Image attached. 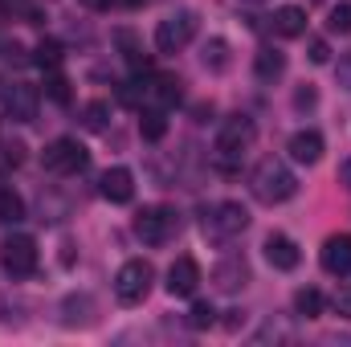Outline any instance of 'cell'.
<instances>
[{
  "label": "cell",
  "mask_w": 351,
  "mask_h": 347,
  "mask_svg": "<svg viewBox=\"0 0 351 347\" xmlns=\"http://www.w3.org/2000/svg\"><path fill=\"white\" fill-rule=\"evenodd\" d=\"M254 139H258L254 119H245V115L225 119V123H221V131H217V143H213V168H217V172H225V176L241 172L245 152L254 147Z\"/></svg>",
  "instance_id": "obj_1"
},
{
  "label": "cell",
  "mask_w": 351,
  "mask_h": 347,
  "mask_svg": "<svg viewBox=\"0 0 351 347\" xmlns=\"http://www.w3.org/2000/svg\"><path fill=\"white\" fill-rule=\"evenodd\" d=\"M250 188H254V196L262 204H286L298 192V180H294V172L278 156H265V160H258V168L250 172Z\"/></svg>",
  "instance_id": "obj_2"
},
{
  "label": "cell",
  "mask_w": 351,
  "mask_h": 347,
  "mask_svg": "<svg viewBox=\"0 0 351 347\" xmlns=\"http://www.w3.org/2000/svg\"><path fill=\"white\" fill-rule=\"evenodd\" d=\"M152 282H156L152 261H143V258L123 261L119 274H114V298H119L123 307H139V302L152 294Z\"/></svg>",
  "instance_id": "obj_3"
},
{
  "label": "cell",
  "mask_w": 351,
  "mask_h": 347,
  "mask_svg": "<svg viewBox=\"0 0 351 347\" xmlns=\"http://www.w3.org/2000/svg\"><path fill=\"white\" fill-rule=\"evenodd\" d=\"M196 29H200V16H196L192 8H176V12H168V16L156 25V49H160V53H180V49H188L192 37H196Z\"/></svg>",
  "instance_id": "obj_4"
},
{
  "label": "cell",
  "mask_w": 351,
  "mask_h": 347,
  "mask_svg": "<svg viewBox=\"0 0 351 347\" xmlns=\"http://www.w3.org/2000/svg\"><path fill=\"white\" fill-rule=\"evenodd\" d=\"M245 229H250V208L241 200H221V204H213L204 213V233L213 241H233Z\"/></svg>",
  "instance_id": "obj_5"
},
{
  "label": "cell",
  "mask_w": 351,
  "mask_h": 347,
  "mask_svg": "<svg viewBox=\"0 0 351 347\" xmlns=\"http://www.w3.org/2000/svg\"><path fill=\"white\" fill-rule=\"evenodd\" d=\"M135 233L143 246H168L176 233H180V213L168 204H147L139 217H135Z\"/></svg>",
  "instance_id": "obj_6"
},
{
  "label": "cell",
  "mask_w": 351,
  "mask_h": 347,
  "mask_svg": "<svg viewBox=\"0 0 351 347\" xmlns=\"http://www.w3.org/2000/svg\"><path fill=\"white\" fill-rule=\"evenodd\" d=\"M86 164H90V152L78 139H70V135L53 139V143L41 152V168L53 172V176H74V172H82Z\"/></svg>",
  "instance_id": "obj_7"
},
{
  "label": "cell",
  "mask_w": 351,
  "mask_h": 347,
  "mask_svg": "<svg viewBox=\"0 0 351 347\" xmlns=\"http://www.w3.org/2000/svg\"><path fill=\"white\" fill-rule=\"evenodd\" d=\"M0 265L8 278H29L37 270V241L29 233H8L0 241Z\"/></svg>",
  "instance_id": "obj_8"
},
{
  "label": "cell",
  "mask_w": 351,
  "mask_h": 347,
  "mask_svg": "<svg viewBox=\"0 0 351 347\" xmlns=\"http://www.w3.org/2000/svg\"><path fill=\"white\" fill-rule=\"evenodd\" d=\"M0 102H4V115L12 123H33L37 119V106H41V90L29 86V82H0Z\"/></svg>",
  "instance_id": "obj_9"
},
{
  "label": "cell",
  "mask_w": 351,
  "mask_h": 347,
  "mask_svg": "<svg viewBox=\"0 0 351 347\" xmlns=\"http://www.w3.org/2000/svg\"><path fill=\"white\" fill-rule=\"evenodd\" d=\"M245 282H250V261L241 258V254H225L213 265V286L217 290L237 294V290H245Z\"/></svg>",
  "instance_id": "obj_10"
},
{
  "label": "cell",
  "mask_w": 351,
  "mask_h": 347,
  "mask_svg": "<svg viewBox=\"0 0 351 347\" xmlns=\"http://www.w3.org/2000/svg\"><path fill=\"white\" fill-rule=\"evenodd\" d=\"M319 261H323V270L335 274V278L351 274V233H331V237L323 241V250H319Z\"/></svg>",
  "instance_id": "obj_11"
},
{
  "label": "cell",
  "mask_w": 351,
  "mask_h": 347,
  "mask_svg": "<svg viewBox=\"0 0 351 347\" xmlns=\"http://www.w3.org/2000/svg\"><path fill=\"white\" fill-rule=\"evenodd\" d=\"M98 192L110 204H131L135 200V176H131V168H106L102 180H98Z\"/></svg>",
  "instance_id": "obj_12"
},
{
  "label": "cell",
  "mask_w": 351,
  "mask_h": 347,
  "mask_svg": "<svg viewBox=\"0 0 351 347\" xmlns=\"http://www.w3.org/2000/svg\"><path fill=\"white\" fill-rule=\"evenodd\" d=\"M262 250H265V261H269L274 270H282V274L298 270V261H302V250H298L294 237H286V233H269Z\"/></svg>",
  "instance_id": "obj_13"
},
{
  "label": "cell",
  "mask_w": 351,
  "mask_h": 347,
  "mask_svg": "<svg viewBox=\"0 0 351 347\" xmlns=\"http://www.w3.org/2000/svg\"><path fill=\"white\" fill-rule=\"evenodd\" d=\"M200 286V265L196 258H176L172 270H168V294L172 298H192Z\"/></svg>",
  "instance_id": "obj_14"
},
{
  "label": "cell",
  "mask_w": 351,
  "mask_h": 347,
  "mask_svg": "<svg viewBox=\"0 0 351 347\" xmlns=\"http://www.w3.org/2000/svg\"><path fill=\"white\" fill-rule=\"evenodd\" d=\"M286 152H290V160L294 164H319L323 160V135L319 131H294L290 135V143H286Z\"/></svg>",
  "instance_id": "obj_15"
},
{
  "label": "cell",
  "mask_w": 351,
  "mask_h": 347,
  "mask_svg": "<svg viewBox=\"0 0 351 347\" xmlns=\"http://www.w3.org/2000/svg\"><path fill=\"white\" fill-rule=\"evenodd\" d=\"M269 29L278 33V37H302L306 33V8H298V4H282V8H274V16H269Z\"/></svg>",
  "instance_id": "obj_16"
},
{
  "label": "cell",
  "mask_w": 351,
  "mask_h": 347,
  "mask_svg": "<svg viewBox=\"0 0 351 347\" xmlns=\"http://www.w3.org/2000/svg\"><path fill=\"white\" fill-rule=\"evenodd\" d=\"M282 74H286V53L274 49V45H262V49L254 53V78H258V82H278Z\"/></svg>",
  "instance_id": "obj_17"
},
{
  "label": "cell",
  "mask_w": 351,
  "mask_h": 347,
  "mask_svg": "<svg viewBox=\"0 0 351 347\" xmlns=\"http://www.w3.org/2000/svg\"><path fill=\"white\" fill-rule=\"evenodd\" d=\"M200 62H204V70H213V74H225V70L233 66L229 41H225V37H208V41L200 45Z\"/></svg>",
  "instance_id": "obj_18"
},
{
  "label": "cell",
  "mask_w": 351,
  "mask_h": 347,
  "mask_svg": "<svg viewBox=\"0 0 351 347\" xmlns=\"http://www.w3.org/2000/svg\"><path fill=\"white\" fill-rule=\"evenodd\" d=\"M62 323H66V327H86V323H94V302H90V294H70V298L62 302Z\"/></svg>",
  "instance_id": "obj_19"
},
{
  "label": "cell",
  "mask_w": 351,
  "mask_h": 347,
  "mask_svg": "<svg viewBox=\"0 0 351 347\" xmlns=\"http://www.w3.org/2000/svg\"><path fill=\"white\" fill-rule=\"evenodd\" d=\"M114 41H119V49H123V58L131 62V70H143V74H147V66H152V58L143 53V45H139V37H135L131 29H119V33H114Z\"/></svg>",
  "instance_id": "obj_20"
},
{
  "label": "cell",
  "mask_w": 351,
  "mask_h": 347,
  "mask_svg": "<svg viewBox=\"0 0 351 347\" xmlns=\"http://www.w3.org/2000/svg\"><path fill=\"white\" fill-rule=\"evenodd\" d=\"M139 135H143L147 143H160V139L168 135V115H164L160 106L143 110V119H139Z\"/></svg>",
  "instance_id": "obj_21"
},
{
  "label": "cell",
  "mask_w": 351,
  "mask_h": 347,
  "mask_svg": "<svg viewBox=\"0 0 351 347\" xmlns=\"http://www.w3.org/2000/svg\"><path fill=\"white\" fill-rule=\"evenodd\" d=\"M25 221V200L12 188H0V225H21Z\"/></svg>",
  "instance_id": "obj_22"
},
{
  "label": "cell",
  "mask_w": 351,
  "mask_h": 347,
  "mask_svg": "<svg viewBox=\"0 0 351 347\" xmlns=\"http://www.w3.org/2000/svg\"><path fill=\"white\" fill-rule=\"evenodd\" d=\"M323 307H327V302H323V294H319L315 286H302V290L294 294V311H298L302 319H319Z\"/></svg>",
  "instance_id": "obj_23"
},
{
  "label": "cell",
  "mask_w": 351,
  "mask_h": 347,
  "mask_svg": "<svg viewBox=\"0 0 351 347\" xmlns=\"http://www.w3.org/2000/svg\"><path fill=\"white\" fill-rule=\"evenodd\" d=\"M152 98L160 102V110L176 106V102L184 98V90H180V78H156V86H152Z\"/></svg>",
  "instance_id": "obj_24"
},
{
  "label": "cell",
  "mask_w": 351,
  "mask_h": 347,
  "mask_svg": "<svg viewBox=\"0 0 351 347\" xmlns=\"http://www.w3.org/2000/svg\"><path fill=\"white\" fill-rule=\"evenodd\" d=\"M62 58H66V53H62L58 41H41V45L33 49V62H37L45 74H49V70H62Z\"/></svg>",
  "instance_id": "obj_25"
},
{
  "label": "cell",
  "mask_w": 351,
  "mask_h": 347,
  "mask_svg": "<svg viewBox=\"0 0 351 347\" xmlns=\"http://www.w3.org/2000/svg\"><path fill=\"white\" fill-rule=\"evenodd\" d=\"M45 94H49L58 106H70V78H66L62 70H49V74H45Z\"/></svg>",
  "instance_id": "obj_26"
},
{
  "label": "cell",
  "mask_w": 351,
  "mask_h": 347,
  "mask_svg": "<svg viewBox=\"0 0 351 347\" xmlns=\"http://www.w3.org/2000/svg\"><path fill=\"white\" fill-rule=\"evenodd\" d=\"M106 119H110V102H102V98L86 102V110H82L86 131H106Z\"/></svg>",
  "instance_id": "obj_27"
},
{
  "label": "cell",
  "mask_w": 351,
  "mask_h": 347,
  "mask_svg": "<svg viewBox=\"0 0 351 347\" xmlns=\"http://www.w3.org/2000/svg\"><path fill=\"white\" fill-rule=\"evenodd\" d=\"M213 323H217L213 302H192V311H188V327H192V331H208Z\"/></svg>",
  "instance_id": "obj_28"
},
{
  "label": "cell",
  "mask_w": 351,
  "mask_h": 347,
  "mask_svg": "<svg viewBox=\"0 0 351 347\" xmlns=\"http://www.w3.org/2000/svg\"><path fill=\"white\" fill-rule=\"evenodd\" d=\"M327 29L331 33H339V37H348L351 33V4L343 0V4H335L331 12H327Z\"/></svg>",
  "instance_id": "obj_29"
},
{
  "label": "cell",
  "mask_w": 351,
  "mask_h": 347,
  "mask_svg": "<svg viewBox=\"0 0 351 347\" xmlns=\"http://www.w3.org/2000/svg\"><path fill=\"white\" fill-rule=\"evenodd\" d=\"M306 58H311L315 66H327V62H331V49H327V41H323V37H315V41H311V49H306Z\"/></svg>",
  "instance_id": "obj_30"
},
{
  "label": "cell",
  "mask_w": 351,
  "mask_h": 347,
  "mask_svg": "<svg viewBox=\"0 0 351 347\" xmlns=\"http://www.w3.org/2000/svg\"><path fill=\"white\" fill-rule=\"evenodd\" d=\"M315 102H319L315 86H298V90H294V110H311Z\"/></svg>",
  "instance_id": "obj_31"
},
{
  "label": "cell",
  "mask_w": 351,
  "mask_h": 347,
  "mask_svg": "<svg viewBox=\"0 0 351 347\" xmlns=\"http://www.w3.org/2000/svg\"><path fill=\"white\" fill-rule=\"evenodd\" d=\"M335 78H339V86H343V90H351V53H343V58H339Z\"/></svg>",
  "instance_id": "obj_32"
},
{
  "label": "cell",
  "mask_w": 351,
  "mask_h": 347,
  "mask_svg": "<svg viewBox=\"0 0 351 347\" xmlns=\"http://www.w3.org/2000/svg\"><path fill=\"white\" fill-rule=\"evenodd\" d=\"M335 311H339L343 319H351V286H339V294H335Z\"/></svg>",
  "instance_id": "obj_33"
},
{
  "label": "cell",
  "mask_w": 351,
  "mask_h": 347,
  "mask_svg": "<svg viewBox=\"0 0 351 347\" xmlns=\"http://www.w3.org/2000/svg\"><path fill=\"white\" fill-rule=\"evenodd\" d=\"M21 160H25V143H8V147H4V164H12V168H16Z\"/></svg>",
  "instance_id": "obj_34"
},
{
  "label": "cell",
  "mask_w": 351,
  "mask_h": 347,
  "mask_svg": "<svg viewBox=\"0 0 351 347\" xmlns=\"http://www.w3.org/2000/svg\"><path fill=\"white\" fill-rule=\"evenodd\" d=\"M237 327H245V311H229V319H225V331H237Z\"/></svg>",
  "instance_id": "obj_35"
},
{
  "label": "cell",
  "mask_w": 351,
  "mask_h": 347,
  "mask_svg": "<svg viewBox=\"0 0 351 347\" xmlns=\"http://www.w3.org/2000/svg\"><path fill=\"white\" fill-rule=\"evenodd\" d=\"M339 184H343V188H351V160H343V164H339Z\"/></svg>",
  "instance_id": "obj_36"
},
{
  "label": "cell",
  "mask_w": 351,
  "mask_h": 347,
  "mask_svg": "<svg viewBox=\"0 0 351 347\" xmlns=\"http://www.w3.org/2000/svg\"><path fill=\"white\" fill-rule=\"evenodd\" d=\"M245 4H265V0H245Z\"/></svg>",
  "instance_id": "obj_37"
}]
</instances>
